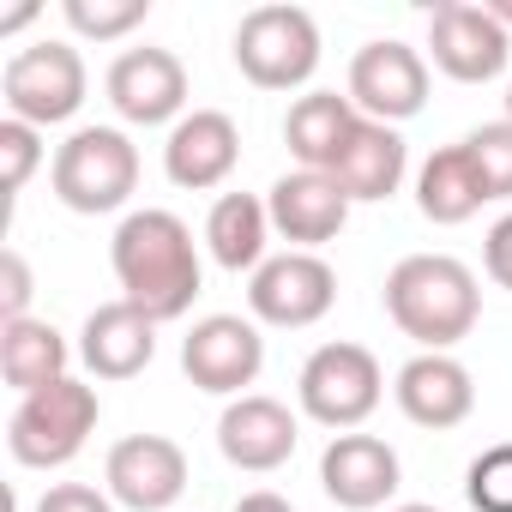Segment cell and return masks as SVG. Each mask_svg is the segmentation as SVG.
<instances>
[{"instance_id": "obj_1", "label": "cell", "mask_w": 512, "mask_h": 512, "mask_svg": "<svg viewBox=\"0 0 512 512\" xmlns=\"http://www.w3.org/2000/svg\"><path fill=\"white\" fill-rule=\"evenodd\" d=\"M109 266H115L121 302L145 308L157 326L187 320L193 302H199V290H205V266H199L193 229H187L175 211H163V205L127 211V217L115 223Z\"/></svg>"}, {"instance_id": "obj_2", "label": "cell", "mask_w": 512, "mask_h": 512, "mask_svg": "<svg viewBox=\"0 0 512 512\" xmlns=\"http://www.w3.org/2000/svg\"><path fill=\"white\" fill-rule=\"evenodd\" d=\"M386 320L416 350H458L482 320V284L452 253H404L386 272Z\"/></svg>"}, {"instance_id": "obj_3", "label": "cell", "mask_w": 512, "mask_h": 512, "mask_svg": "<svg viewBox=\"0 0 512 512\" xmlns=\"http://www.w3.org/2000/svg\"><path fill=\"white\" fill-rule=\"evenodd\" d=\"M49 187L79 217H109L139 193V145L121 127H73L55 145Z\"/></svg>"}, {"instance_id": "obj_4", "label": "cell", "mask_w": 512, "mask_h": 512, "mask_svg": "<svg viewBox=\"0 0 512 512\" xmlns=\"http://www.w3.org/2000/svg\"><path fill=\"white\" fill-rule=\"evenodd\" d=\"M380 398H386V368H380V356L368 344H350V338L320 344L296 374L302 416L332 428V434H356L380 410Z\"/></svg>"}, {"instance_id": "obj_5", "label": "cell", "mask_w": 512, "mask_h": 512, "mask_svg": "<svg viewBox=\"0 0 512 512\" xmlns=\"http://www.w3.org/2000/svg\"><path fill=\"white\" fill-rule=\"evenodd\" d=\"M97 422H103L97 386L61 380V386H43V392L19 398V410L7 422V452L25 470H61V464H73L85 452V440L97 434Z\"/></svg>"}, {"instance_id": "obj_6", "label": "cell", "mask_w": 512, "mask_h": 512, "mask_svg": "<svg viewBox=\"0 0 512 512\" xmlns=\"http://www.w3.org/2000/svg\"><path fill=\"white\" fill-rule=\"evenodd\" d=\"M0 97H7V121H25L37 133L49 127H67L85 97H91V73H85V55L61 37H43V43H25L7 73H0Z\"/></svg>"}, {"instance_id": "obj_7", "label": "cell", "mask_w": 512, "mask_h": 512, "mask_svg": "<svg viewBox=\"0 0 512 512\" xmlns=\"http://www.w3.org/2000/svg\"><path fill=\"white\" fill-rule=\"evenodd\" d=\"M235 67L260 91H302L320 73V25L308 7H253L235 25Z\"/></svg>"}, {"instance_id": "obj_8", "label": "cell", "mask_w": 512, "mask_h": 512, "mask_svg": "<svg viewBox=\"0 0 512 512\" xmlns=\"http://www.w3.org/2000/svg\"><path fill=\"white\" fill-rule=\"evenodd\" d=\"M338 302V272L320 260V253H272V260L247 278V320L278 326V332H308L332 314Z\"/></svg>"}, {"instance_id": "obj_9", "label": "cell", "mask_w": 512, "mask_h": 512, "mask_svg": "<svg viewBox=\"0 0 512 512\" xmlns=\"http://www.w3.org/2000/svg\"><path fill=\"white\" fill-rule=\"evenodd\" d=\"M266 368V332L241 314H205L181 338V374L211 398H247V386Z\"/></svg>"}, {"instance_id": "obj_10", "label": "cell", "mask_w": 512, "mask_h": 512, "mask_svg": "<svg viewBox=\"0 0 512 512\" xmlns=\"http://www.w3.org/2000/svg\"><path fill=\"white\" fill-rule=\"evenodd\" d=\"M422 55L452 85H488L512 61V31L488 7H476V0H440L428 13V49Z\"/></svg>"}, {"instance_id": "obj_11", "label": "cell", "mask_w": 512, "mask_h": 512, "mask_svg": "<svg viewBox=\"0 0 512 512\" xmlns=\"http://www.w3.org/2000/svg\"><path fill=\"white\" fill-rule=\"evenodd\" d=\"M344 97L380 121V127H398V121H416L428 109V55L398 43V37H380V43H362L356 61H350V85Z\"/></svg>"}, {"instance_id": "obj_12", "label": "cell", "mask_w": 512, "mask_h": 512, "mask_svg": "<svg viewBox=\"0 0 512 512\" xmlns=\"http://www.w3.org/2000/svg\"><path fill=\"white\" fill-rule=\"evenodd\" d=\"M187 67L175 49H121L103 73V97L127 127H175L187 115Z\"/></svg>"}, {"instance_id": "obj_13", "label": "cell", "mask_w": 512, "mask_h": 512, "mask_svg": "<svg viewBox=\"0 0 512 512\" xmlns=\"http://www.w3.org/2000/svg\"><path fill=\"white\" fill-rule=\"evenodd\" d=\"M187 482V452L169 434H127L103 458V488L121 512H169L187 494Z\"/></svg>"}, {"instance_id": "obj_14", "label": "cell", "mask_w": 512, "mask_h": 512, "mask_svg": "<svg viewBox=\"0 0 512 512\" xmlns=\"http://www.w3.org/2000/svg\"><path fill=\"white\" fill-rule=\"evenodd\" d=\"M296 440H302V422L284 398H266V392H247V398H229L223 416H217V452L247 470V476H272L296 458Z\"/></svg>"}, {"instance_id": "obj_15", "label": "cell", "mask_w": 512, "mask_h": 512, "mask_svg": "<svg viewBox=\"0 0 512 512\" xmlns=\"http://www.w3.org/2000/svg\"><path fill=\"white\" fill-rule=\"evenodd\" d=\"M392 398L404 410V422L428 428V434H446V428H464L470 410H476V380L470 368L452 356V350H416L398 380H392Z\"/></svg>"}, {"instance_id": "obj_16", "label": "cell", "mask_w": 512, "mask_h": 512, "mask_svg": "<svg viewBox=\"0 0 512 512\" xmlns=\"http://www.w3.org/2000/svg\"><path fill=\"white\" fill-rule=\"evenodd\" d=\"M404 482V464L398 452L380 440V434H332L326 452H320V488L332 506L344 512H380Z\"/></svg>"}, {"instance_id": "obj_17", "label": "cell", "mask_w": 512, "mask_h": 512, "mask_svg": "<svg viewBox=\"0 0 512 512\" xmlns=\"http://www.w3.org/2000/svg\"><path fill=\"white\" fill-rule=\"evenodd\" d=\"M266 211H272V235H284L296 253H320L326 241L344 235L350 223V193L320 175V169H290L272 181L266 193Z\"/></svg>"}, {"instance_id": "obj_18", "label": "cell", "mask_w": 512, "mask_h": 512, "mask_svg": "<svg viewBox=\"0 0 512 512\" xmlns=\"http://www.w3.org/2000/svg\"><path fill=\"white\" fill-rule=\"evenodd\" d=\"M241 163V127L223 109H187L163 139V175L181 193H211Z\"/></svg>"}, {"instance_id": "obj_19", "label": "cell", "mask_w": 512, "mask_h": 512, "mask_svg": "<svg viewBox=\"0 0 512 512\" xmlns=\"http://www.w3.org/2000/svg\"><path fill=\"white\" fill-rule=\"evenodd\" d=\"M79 362L91 380H139L157 362V320L133 302H103L79 326Z\"/></svg>"}, {"instance_id": "obj_20", "label": "cell", "mask_w": 512, "mask_h": 512, "mask_svg": "<svg viewBox=\"0 0 512 512\" xmlns=\"http://www.w3.org/2000/svg\"><path fill=\"white\" fill-rule=\"evenodd\" d=\"M404 175H410V145H404V133L362 115L356 139H350L344 157L332 163V181L350 193V205H380V199H392V193L404 187Z\"/></svg>"}, {"instance_id": "obj_21", "label": "cell", "mask_w": 512, "mask_h": 512, "mask_svg": "<svg viewBox=\"0 0 512 512\" xmlns=\"http://www.w3.org/2000/svg\"><path fill=\"white\" fill-rule=\"evenodd\" d=\"M205 253L223 272H260L272 260V211L260 193H217L205 211Z\"/></svg>"}, {"instance_id": "obj_22", "label": "cell", "mask_w": 512, "mask_h": 512, "mask_svg": "<svg viewBox=\"0 0 512 512\" xmlns=\"http://www.w3.org/2000/svg\"><path fill=\"white\" fill-rule=\"evenodd\" d=\"M356 127H362V109H356L350 97H338V91H308V97H296L290 115H284V145H290V157H296L302 169L332 175V163L344 157V145L356 139Z\"/></svg>"}, {"instance_id": "obj_23", "label": "cell", "mask_w": 512, "mask_h": 512, "mask_svg": "<svg viewBox=\"0 0 512 512\" xmlns=\"http://www.w3.org/2000/svg\"><path fill=\"white\" fill-rule=\"evenodd\" d=\"M67 368H73V344L49 320L31 314V320H7V326H0V380H7L19 398L73 380Z\"/></svg>"}, {"instance_id": "obj_24", "label": "cell", "mask_w": 512, "mask_h": 512, "mask_svg": "<svg viewBox=\"0 0 512 512\" xmlns=\"http://www.w3.org/2000/svg\"><path fill=\"white\" fill-rule=\"evenodd\" d=\"M482 205H488V187H482V175H476L464 139H458V145H440V151L416 169V211H422L428 223L452 229V223H470Z\"/></svg>"}, {"instance_id": "obj_25", "label": "cell", "mask_w": 512, "mask_h": 512, "mask_svg": "<svg viewBox=\"0 0 512 512\" xmlns=\"http://www.w3.org/2000/svg\"><path fill=\"white\" fill-rule=\"evenodd\" d=\"M61 19L85 43H121L151 19V0H67Z\"/></svg>"}, {"instance_id": "obj_26", "label": "cell", "mask_w": 512, "mask_h": 512, "mask_svg": "<svg viewBox=\"0 0 512 512\" xmlns=\"http://www.w3.org/2000/svg\"><path fill=\"white\" fill-rule=\"evenodd\" d=\"M464 500H470V512H512V440H494L470 458Z\"/></svg>"}, {"instance_id": "obj_27", "label": "cell", "mask_w": 512, "mask_h": 512, "mask_svg": "<svg viewBox=\"0 0 512 512\" xmlns=\"http://www.w3.org/2000/svg\"><path fill=\"white\" fill-rule=\"evenodd\" d=\"M464 151H470V163H476V175H482V187H488V205H494V199H512V121L476 127V133L464 139Z\"/></svg>"}, {"instance_id": "obj_28", "label": "cell", "mask_w": 512, "mask_h": 512, "mask_svg": "<svg viewBox=\"0 0 512 512\" xmlns=\"http://www.w3.org/2000/svg\"><path fill=\"white\" fill-rule=\"evenodd\" d=\"M49 163V145L37 127L25 121H0V181H7V193H25L31 175Z\"/></svg>"}, {"instance_id": "obj_29", "label": "cell", "mask_w": 512, "mask_h": 512, "mask_svg": "<svg viewBox=\"0 0 512 512\" xmlns=\"http://www.w3.org/2000/svg\"><path fill=\"white\" fill-rule=\"evenodd\" d=\"M31 296H37V278L25 266V253L7 247V253H0V326H7V320H31Z\"/></svg>"}, {"instance_id": "obj_30", "label": "cell", "mask_w": 512, "mask_h": 512, "mask_svg": "<svg viewBox=\"0 0 512 512\" xmlns=\"http://www.w3.org/2000/svg\"><path fill=\"white\" fill-rule=\"evenodd\" d=\"M31 512H121V506L109 500V488H91V482H55V488H43V500H37Z\"/></svg>"}, {"instance_id": "obj_31", "label": "cell", "mask_w": 512, "mask_h": 512, "mask_svg": "<svg viewBox=\"0 0 512 512\" xmlns=\"http://www.w3.org/2000/svg\"><path fill=\"white\" fill-rule=\"evenodd\" d=\"M482 266H488V278L500 290H512V211L494 217V229L482 235Z\"/></svg>"}, {"instance_id": "obj_32", "label": "cell", "mask_w": 512, "mask_h": 512, "mask_svg": "<svg viewBox=\"0 0 512 512\" xmlns=\"http://www.w3.org/2000/svg\"><path fill=\"white\" fill-rule=\"evenodd\" d=\"M235 512H296L284 494H272V488H253V494H241L235 500Z\"/></svg>"}, {"instance_id": "obj_33", "label": "cell", "mask_w": 512, "mask_h": 512, "mask_svg": "<svg viewBox=\"0 0 512 512\" xmlns=\"http://www.w3.org/2000/svg\"><path fill=\"white\" fill-rule=\"evenodd\" d=\"M31 19H37V7H13L7 19H0V37H19V31H25Z\"/></svg>"}, {"instance_id": "obj_34", "label": "cell", "mask_w": 512, "mask_h": 512, "mask_svg": "<svg viewBox=\"0 0 512 512\" xmlns=\"http://www.w3.org/2000/svg\"><path fill=\"white\" fill-rule=\"evenodd\" d=\"M482 7H488V13H494V19H500L506 31H512V0H482Z\"/></svg>"}, {"instance_id": "obj_35", "label": "cell", "mask_w": 512, "mask_h": 512, "mask_svg": "<svg viewBox=\"0 0 512 512\" xmlns=\"http://www.w3.org/2000/svg\"><path fill=\"white\" fill-rule=\"evenodd\" d=\"M392 512H440V506H428V500H404V506H392Z\"/></svg>"}, {"instance_id": "obj_36", "label": "cell", "mask_w": 512, "mask_h": 512, "mask_svg": "<svg viewBox=\"0 0 512 512\" xmlns=\"http://www.w3.org/2000/svg\"><path fill=\"white\" fill-rule=\"evenodd\" d=\"M506 121H512V85H506Z\"/></svg>"}]
</instances>
